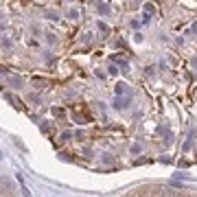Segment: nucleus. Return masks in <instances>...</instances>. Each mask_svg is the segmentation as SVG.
Listing matches in <instances>:
<instances>
[{"mask_svg":"<svg viewBox=\"0 0 197 197\" xmlns=\"http://www.w3.org/2000/svg\"><path fill=\"white\" fill-rule=\"evenodd\" d=\"M132 153H140V145H138V142L132 145Z\"/></svg>","mask_w":197,"mask_h":197,"instance_id":"39448f33","label":"nucleus"},{"mask_svg":"<svg viewBox=\"0 0 197 197\" xmlns=\"http://www.w3.org/2000/svg\"><path fill=\"white\" fill-rule=\"evenodd\" d=\"M77 15H79V13H77V11H75V9H70V11H68V18H72V20H75V18H77Z\"/></svg>","mask_w":197,"mask_h":197,"instance_id":"6e6552de","label":"nucleus"},{"mask_svg":"<svg viewBox=\"0 0 197 197\" xmlns=\"http://www.w3.org/2000/svg\"><path fill=\"white\" fill-rule=\"evenodd\" d=\"M116 92H118V94H125V92H129V90H127L125 83H118V86H116Z\"/></svg>","mask_w":197,"mask_h":197,"instance_id":"7ed1b4c3","label":"nucleus"},{"mask_svg":"<svg viewBox=\"0 0 197 197\" xmlns=\"http://www.w3.org/2000/svg\"><path fill=\"white\" fill-rule=\"evenodd\" d=\"M145 11H147V15L153 13V5H145Z\"/></svg>","mask_w":197,"mask_h":197,"instance_id":"0eeeda50","label":"nucleus"},{"mask_svg":"<svg viewBox=\"0 0 197 197\" xmlns=\"http://www.w3.org/2000/svg\"><path fill=\"white\" fill-rule=\"evenodd\" d=\"M70 138H72V132H64V134L59 136V140H61V142H66V140H70Z\"/></svg>","mask_w":197,"mask_h":197,"instance_id":"20e7f679","label":"nucleus"},{"mask_svg":"<svg viewBox=\"0 0 197 197\" xmlns=\"http://www.w3.org/2000/svg\"><path fill=\"white\" fill-rule=\"evenodd\" d=\"M7 81H9V86H13V88H20V86H22V79H20V77H9Z\"/></svg>","mask_w":197,"mask_h":197,"instance_id":"f257e3e1","label":"nucleus"},{"mask_svg":"<svg viewBox=\"0 0 197 197\" xmlns=\"http://www.w3.org/2000/svg\"><path fill=\"white\" fill-rule=\"evenodd\" d=\"M98 11H101V13H107L110 7H107V5H98Z\"/></svg>","mask_w":197,"mask_h":197,"instance_id":"423d86ee","label":"nucleus"},{"mask_svg":"<svg viewBox=\"0 0 197 197\" xmlns=\"http://www.w3.org/2000/svg\"><path fill=\"white\" fill-rule=\"evenodd\" d=\"M5 98H7L9 103H13V107H20V101H18V98H15L13 94H5Z\"/></svg>","mask_w":197,"mask_h":197,"instance_id":"f03ea898","label":"nucleus"}]
</instances>
